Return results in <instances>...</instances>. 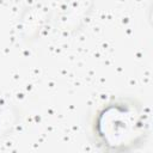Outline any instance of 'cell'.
I'll return each instance as SVG.
<instances>
[{
  "label": "cell",
  "instance_id": "6da1fadb",
  "mask_svg": "<svg viewBox=\"0 0 153 153\" xmlns=\"http://www.w3.org/2000/svg\"><path fill=\"white\" fill-rule=\"evenodd\" d=\"M94 140L109 152H129L142 146L148 133V120L140 103L131 98L114 99L94 116Z\"/></svg>",
  "mask_w": 153,
  "mask_h": 153
}]
</instances>
